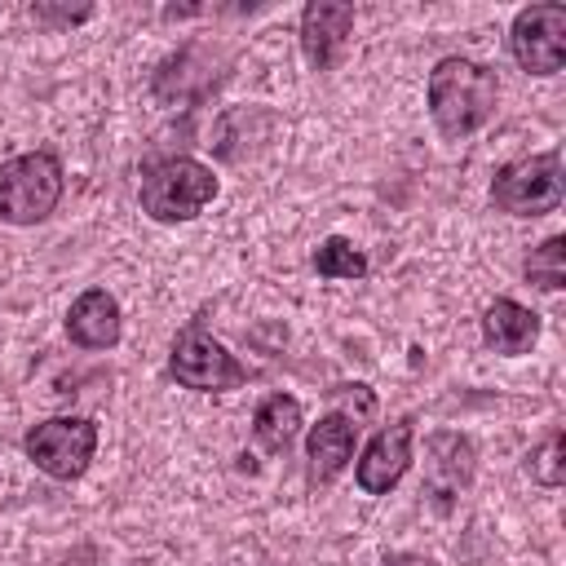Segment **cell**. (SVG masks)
I'll list each match as a JSON object with an SVG mask.
<instances>
[{"mask_svg":"<svg viewBox=\"0 0 566 566\" xmlns=\"http://www.w3.org/2000/svg\"><path fill=\"white\" fill-rule=\"evenodd\" d=\"M495 97H500L495 71L473 62V57H460V53L442 57L429 71V84H424L429 115H433V124L447 142H460V137L478 133L495 115Z\"/></svg>","mask_w":566,"mask_h":566,"instance_id":"6da1fadb","label":"cell"},{"mask_svg":"<svg viewBox=\"0 0 566 566\" xmlns=\"http://www.w3.org/2000/svg\"><path fill=\"white\" fill-rule=\"evenodd\" d=\"M142 212L155 221H195L217 199V177L208 164L190 155H168L142 168Z\"/></svg>","mask_w":566,"mask_h":566,"instance_id":"7a4b0ae2","label":"cell"},{"mask_svg":"<svg viewBox=\"0 0 566 566\" xmlns=\"http://www.w3.org/2000/svg\"><path fill=\"white\" fill-rule=\"evenodd\" d=\"M62 159L53 150H27L0 164V221L4 226H35L62 199Z\"/></svg>","mask_w":566,"mask_h":566,"instance_id":"3957f363","label":"cell"},{"mask_svg":"<svg viewBox=\"0 0 566 566\" xmlns=\"http://www.w3.org/2000/svg\"><path fill=\"white\" fill-rule=\"evenodd\" d=\"M562 190H566L562 155L544 150V155L509 159L491 181V203L509 217H544L562 203Z\"/></svg>","mask_w":566,"mask_h":566,"instance_id":"277c9868","label":"cell"},{"mask_svg":"<svg viewBox=\"0 0 566 566\" xmlns=\"http://www.w3.org/2000/svg\"><path fill=\"white\" fill-rule=\"evenodd\" d=\"M168 371L177 385L199 389V394H221V389H239L248 380V367L203 332V323H190L177 332L172 349H168Z\"/></svg>","mask_w":566,"mask_h":566,"instance_id":"5b68a950","label":"cell"},{"mask_svg":"<svg viewBox=\"0 0 566 566\" xmlns=\"http://www.w3.org/2000/svg\"><path fill=\"white\" fill-rule=\"evenodd\" d=\"M27 460L53 478V482H75L93 451H97V424L88 416H53V420H40L31 433H27Z\"/></svg>","mask_w":566,"mask_h":566,"instance_id":"8992f818","label":"cell"},{"mask_svg":"<svg viewBox=\"0 0 566 566\" xmlns=\"http://www.w3.org/2000/svg\"><path fill=\"white\" fill-rule=\"evenodd\" d=\"M509 49L522 71L557 75L566 66V4H526L509 27Z\"/></svg>","mask_w":566,"mask_h":566,"instance_id":"52a82bcc","label":"cell"},{"mask_svg":"<svg viewBox=\"0 0 566 566\" xmlns=\"http://www.w3.org/2000/svg\"><path fill=\"white\" fill-rule=\"evenodd\" d=\"M411 438H416L411 420H394V424H385L363 447V455L354 464V478H358V491L363 495H385L389 486L402 482V473L411 469Z\"/></svg>","mask_w":566,"mask_h":566,"instance_id":"ba28073f","label":"cell"},{"mask_svg":"<svg viewBox=\"0 0 566 566\" xmlns=\"http://www.w3.org/2000/svg\"><path fill=\"white\" fill-rule=\"evenodd\" d=\"M354 31V4L340 0H314L301 9V49L314 71H332L349 44Z\"/></svg>","mask_w":566,"mask_h":566,"instance_id":"9c48e42d","label":"cell"},{"mask_svg":"<svg viewBox=\"0 0 566 566\" xmlns=\"http://www.w3.org/2000/svg\"><path fill=\"white\" fill-rule=\"evenodd\" d=\"M124 332V318H119V301L106 292V287H88L71 301L66 310V336L80 345V349H111Z\"/></svg>","mask_w":566,"mask_h":566,"instance_id":"30bf717a","label":"cell"},{"mask_svg":"<svg viewBox=\"0 0 566 566\" xmlns=\"http://www.w3.org/2000/svg\"><path fill=\"white\" fill-rule=\"evenodd\" d=\"M473 478V442L464 433H433L429 438V495L438 509H451L455 495Z\"/></svg>","mask_w":566,"mask_h":566,"instance_id":"8fae6325","label":"cell"},{"mask_svg":"<svg viewBox=\"0 0 566 566\" xmlns=\"http://www.w3.org/2000/svg\"><path fill=\"white\" fill-rule=\"evenodd\" d=\"M354 433L358 424L340 411H327L318 424H310L305 433V460H310V482H332L349 455H354Z\"/></svg>","mask_w":566,"mask_h":566,"instance_id":"7c38bea8","label":"cell"},{"mask_svg":"<svg viewBox=\"0 0 566 566\" xmlns=\"http://www.w3.org/2000/svg\"><path fill=\"white\" fill-rule=\"evenodd\" d=\"M482 340L495 349V354H526L535 340H539V314H531L526 305H517L513 296H500L486 305L482 314Z\"/></svg>","mask_w":566,"mask_h":566,"instance_id":"4fadbf2b","label":"cell"},{"mask_svg":"<svg viewBox=\"0 0 566 566\" xmlns=\"http://www.w3.org/2000/svg\"><path fill=\"white\" fill-rule=\"evenodd\" d=\"M252 433L265 451H274V455L287 451L301 433V402L292 394H270L252 416Z\"/></svg>","mask_w":566,"mask_h":566,"instance_id":"5bb4252c","label":"cell"},{"mask_svg":"<svg viewBox=\"0 0 566 566\" xmlns=\"http://www.w3.org/2000/svg\"><path fill=\"white\" fill-rule=\"evenodd\" d=\"M526 279L544 292L566 287V234H548L539 248H531L526 256Z\"/></svg>","mask_w":566,"mask_h":566,"instance_id":"9a60e30c","label":"cell"},{"mask_svg":"<svg viewBox=\"0 0 566 566\" xmlns=\"http://www.w3.org/2000/svg\"><path fill=\"white\" fill-rule=\"evenodd\" d=\"M314 270H318L323 279H363V274H367V256H363L349 239L332 234V239L318 243V252H314Z\"/></svg>","mask_w":566,"mask_h":566,"instance_id":"2e32d148","label":"cell"},{"mask_svg":"<svg viewBox=\"0 0 566 566\" xmlns=\"http://www.w3.org/2000/svg\"><path fill=\"white\" fill-rule=\"evenodd\" d=\"M526 473H531V482H539V486H562V478H566V464H562V433H548V438L526 455Z\"/></svg>","mask_w":566,"mask_h":566,"instance_id":"e0dca14e","label":"cell"},{"mask_svg":"<svg viewBox=\"0 0 566 566\" xmlns=\"http://www.w3.org/2000/svg\"><path fill=\"white\" fill-rule=\"evenodd\" d=\"M332 398H336L345 411H354V424L367 420V416H376V394H371L367 385H340V389H332ZM345 411H340V416H345Z\"/></svg>","mask_w":566,"mask_h":566,"instance_id":"ac0fdd59","label":"cell"},{"mask_svg":"<svg viewBox=\"0 0 566 566\" xmlns=\"http://www.w3.org/2000/svg\"><path fill=\"white\" fill-rule=\"evenodd\" d=\"M31 13H35L40 22H84L93 9H49V4H35Z\"/></svg>","mask_w":566,"mask_h":566,"instance_id":"d6986e66","label":"cell"},{"mask_svg":"<svg viewBox=\"0 0 566 566\" xmlns=\"http://www.w3.org/2000/svg\"><path fill=\"white\" fill-rule=\"evenodd\" d=\"M380 566H438V562L424 557V553H394V557H385Z\"/></svg>","mask_w":566,"mask_h":566,"instance_id":"ffe728a7","label":"cell"}]
</instances>
